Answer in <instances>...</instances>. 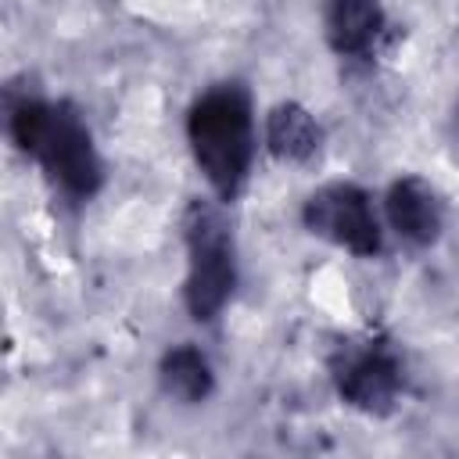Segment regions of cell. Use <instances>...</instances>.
<instances>
[{
    "instance_id": "obj_10",
    "label": "cell",
    "mask_w": 459,
    "mask_h": 459,
    "mask_svg": "<svg viewBox=\"0 0 459 459\" xmlns=\"http://www.w3.org/2000/svg\"><path fill=\"white\" fill-rule=\"evenodd\" d=\"M455 126H459V104H455Z\"/></svg>"
},
{
    "instance_id": "obj_4",
    "label": "cell",
    "mask_w": 459,
    "mask_h": 459,
    "mask_svg": "<svg viewBox=\"0 0 459 459\" xmlns=\"http://www.w3.org/2000/svg\"><path fill=\"white\" fill-rule=\"evenodd\" d=\"M330 380L341 402L366 416H387L405 391L402 359L384 333L344 337L330 351Z\"/></svg>"
},
{
    "instance_id": "obj_9",
    "label": "cell",
    "mask_w": 459,
    "mask_h": 459,
    "mask_svg": "<svg viewBox=\"0 0 459 459\" xmlns=\"http://www.w3.org/2000/svg\"><path fill=\"white\" fill-rule=\"evenodd\" d=\"M158 384L172 402L201 405L215 391V373H212L208 355L197 344H176L158 362Z\"/></svg>"
},
{
    "instance_id": "obj_6",
    "label": "cell",
    "mask_w": 459,
    "mask_h": 459,
    "mask_svg": "<svg viewBox=\"0 0 459 459\" xmlns=\"http://www.w3.org/2000/svg\"><path fill=\"white\" fill-rule=\"evenodd\" d=\"M387 222L409 247H430L445 230V201L423 176H398L384 194Z\"/></svg>"
},
{
    "instance_id": "obj_7",
    "label": "cell",
    "mask_w": 459,
    "mask_h": 459,
    "mask_svg": "<svg viewBox=\"0 0 459 459\" xmlns=\"http://www.w3.org/2000/svg\"><path fill=\"white\" fill-rule=\"evenodd\" d=\"M387 32L380 0H323V36L337 57L369 61Z\"/></svg>"
},
{
    "instance_id": "obj_5",
    "label": "cell",
    "mask_w": 459,
    "mask_h": 459,
    "mask_svg": "<svg viewBox=\"0 0 459 459\" xmlns=\"http://www.w3.org/2000/svg\"><path fill=\"white\" fill-rule=\"evenodd\" d=\"M301 222L308 233H316L359 258H373L384 247V233H380L369 194L344 179L312 190L301 204Z\"/></svg>"
},
{
    "instance_id": "obj_8",
    "label": "cell",
    "mask_w": 459,
    "mask_h": 459,
    "mask_svg": "<svg viewBox=\"0 0 459 459\" xmlns=\"http://www.w3.org/2000/svg\"><path fill=\"white\" fill-rule=\"evenodd\" d=\"M319 143H323V129H319L316 115L305 104L283 100V104H276L269 111V118H265V147H269L273 158L301 165L319 151Z\"/></svg>"
},
{
    "instance_id": "obj_1",
    "label": "cell",
    "mask_w": 459,
    "mask_h": 459,
    "mask_svg": "<svg viewBox=\"0 0 459 459\" xmlns=\"http://www.w3.org/2000/svg\"><path fill=\"white\" fill-rule=\"evenodd\" d=\"M7 133L68 201H90L104 186V161L75 100H47L29 90L4 93Z\"/></svg>"
},
{
    "instance_id": "obj_2",
    "label": "cell",
    "mask_w": 459,
    "mask_h": 459,
    "mask_svg": "<svg viewBox=\"0 0 459 459\" xmlns=\"http://www.w3.org/2000/svg\"><path fill=\"white\" fill-rule=\"evenodd\" d=\"M186 140L219 201H237L255 161V111L244 82L208 86L186 111Z\"/></svg>"
},
{
    "instance_id": "obj_3",
    "label": "cell",
    "mask_w": 459,
    "mask_h": 459,
    "mask_svg": "<svg viewBox=\"0 0 459 459\" xmlns=\"http://www.w3.org/2000/svg\"><path fill=\"white\" fill-rule=\"evenodd\" d=\"M186 276L183 301L197 323H212L237 290V244L226 215L212 201H190L183 212Z\"/></svg>"
}]
</instances>
